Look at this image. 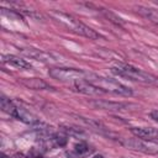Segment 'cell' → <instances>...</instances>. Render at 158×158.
I'll return each instance as SVG.
<instances>
[{
  "label": "cell",
  "instance_id": "6da1fadb",
  "mask_svg": "<svg viewBox=\"0 0 158 158\" xmlns=\"http://www.w3.org/2000/svg\"><path fill=\"white\" fill-rule=\"evenodd\" d=\"M86 81L94 84L95 86L101 89L104 93H114V94L121 95V96H132V94H133V91L128 86L123 85L122 83H120L112 78L98 75L94 73H88Z\"/></svg>",
  "mask_w": 158,
  "mask_h": 158
},
{
  "label": "cell",
  "instance_id": "7a4b0ae2",
  "mask_svg": "<svg viewBox=\"0 0 158 158\" xmlns=\"http://www.w3.org/2000/svg\"><path fill=\"white\" fill-rule=\"evenodd\" d=\"M111 72L117 74V75L128 78L133 81H138V83H142V84H146V85L158 86V77H156L151 73H147L144 70H141V69H138L133 65H130V64L118 63L116 67L111 68Z\"/></svg>",
  "mask_w": 158,
  "mask_h": 158
},
{
  "label": "cell",
  "instance_id": "3957f363",
  "mask_svg": "<svg viewBox=\"0 0 158 158\" xmlns=\"http://www.w3.org/2000/svg\"><path fill=\"white\" fill-rule=\"evenodd\" d=\"M54 15L57 16V19L63 22L65 26H68L72 31H74L75 33L78 35H81L84 37H88L89 40H96L99 38V35L93 30L90 28L89 26L84 25L83 22L78 21L77 19H74L73 16L70 15H67V14H63V12H54Z\"/></svg>",
  "mask_w": 158,
  "mask_h": 158
},
{
  "label": "cell",
  "instance_id": "277c9868",
  "mask_svg": "<svg viewBox=\"0 0 158 158\" xmlns=\"http://www.w3.org/2000/svg\"><path fill=\"white\" fill-rule=\"evenodd\" d=\"M48 74L59 81H69V83H75L78 80H86L88 72L75 69V68H63V67H56L51 68Z\"/></svg>",
  "mask_w": 158,
  "mask_h": 158
},
{
  "label": "cell",
  "instance_id": "5b68a950",
  "mask_svg": "<svg viewBox=\"0 0 158 158\" xmlns=\"http://www.w3.org/2000/svg\"><path fill=\"white\" fill-rule=\"evenodd\" d=\"M120 143L130 149H135L138 152H143L147 154H158V143L154 141H144L141 138H122Z\"/></svg>",
  "mask_w": 158,
  "mask_h": 158
},
{
  "label": "cell",
  "instance_id": "8992f818",
  "mask_svg": "<svg viewBox=\"0 0 158 158\" xmlns=\"http://www.w3.org/2000/svg\"><path fill=\"white\" fill-rule=\"evenodd\" d=\"M90 104L98 109L102 110H114V111H125L130 110L131 107H136L135 104L130 102H117V101H107V100H94Z\"/></svg>",
  "mask_w": 158,
  "mask_h": 158
},
{
  "label": "cell",
  "instance_id": "52a82bcc",
  "mask_svg": "<svg viewBox=\"0 0 158 158\" xmlns=\"http://www.w3.org/2000/svg\"><path fill=\"white\" fill-rule=\"evenodd\" d=\"M72 88L75 91L85 94V95H101V94H105L101 89H99L98 86H95L94 84H91V83H89L86 80H78V81L72 84Z\"/></svg>",
  "mask_w": 158,
  "mask_h": 158
},
{
  "label": "cell",
  "instance_id": "ba28073f",
  "mask_svg": "<svg viewBox=\"0 0 158 158\" xmlns=\"http://www.w3.org/2000/svg\"><path fill=\"white\" fill-rule=\"evenodd\" d=\"M131 132L135 137L144 141H157L158 128L154 127H131Z\"/></svg>",
  "mask_w": 158,
  "mask_h": 158
},
{
  "label": "cell",
  "instance_id": "9c48e42d",
  "mask_svg": "<svg viewBox=\"0 0 158 158\" xmlns=\"http://www.w3.org/2000/svg\"><path fill=\"white\" fill-rule=\"evenodd\" d=\"M2 62L7 63L17 69H31L32 68V65L27 60H25L21 57L14 56V54H2Z\"/></svg>",
  "mask_w": 158,
  "mask_h": 158
},
{
  "label": "cell",
  "instance_id": "30bf717a",
  "mask_svg": "<svg viewBox=\"0 0 158 158\" xmlns=\"http://www.w3.org/2000/svg\"><path fill=\"white\" fill-rule=\"evenodd\" d=\"M21 83L28 88V89H33V90H47V89H53L48 83H46L44 80L40 79V78H30V79H22Z\"/></svg>",
  "mask_w": 158,
  "mask_h": 158
},
{
  "label": "cell",
  "instance_id": "8fae6325",
  "mask_svg": "<svg viewBox=\"0 0 158 158\" xmlns=\"http://www.w3.org/2000/svg\"><path fill=\"white\" fill-rule=\"evenodd\" d=\"M14 117H16L17 120H20L25 123H28V125H33V123L38 122V118L33 114H31L30 111H27L22 107H19V106L16 107V112H15Z\"/></svg>",
  "mask_w": 158,
  "mask_h": 158
},
{
  "label": "cell",
  "instance_id": "7c38bea8",
  "mask_svg": "<svg viewBox=\"0 0 158 158\" xmlns=\"http://www.w3.org/2000/svg\"><path fill=\"white\" fill-rule=\"evenodd\" d=\"M136 11L141 16H143V17H146V19H148L152 22L158 25V10H154V9H151V7H146V6H137Z\"/></svg>",
  "mask_w": 158,
  "mask_h": 158
},
{
  "label": "cell",
  "instance_id": "4fadbf2b",
  "mask_svg": "<svg viewBox=\"0 0 158 158\" xmlns=\"http://www.w3.org/2000/svg\"><path fill=\"white\" fill-rule=\"evenodd\" d=\"M28 56L35 57L37 60H42V62H58V59H54L51 54L46 53V52H41L37 49H30V51H25Z\"/></svg>",
  "mask_w": 158,
  "mask_h": 158
},
{
  "label": "cell",
  "instance_id": "5bb4252c",
  "mask_svg": "<svg viewBox=\"0 0 158 158\" xmlns=\"http://www.w3.org/2000/svg\"><path fill=\"white\" fill-rule=\"evenodd\" d=\"M0 105H1L2 111H5L6 114H9V115H11V116H14V115H15V112H16V107H17V106H16V105L10 100V99H7L6 96L1 95Z\"/></svg>",
  "mask_w": 158,
  "mask_h": 158
},
{
  "label": "cell",
  "instance_id": "9a60e30c",
  "mask_svg": "<svg viewBox=\"0 0 158 158\" xmlns=\"http://www.w3.org/2000/svg\"><path fill=\"white\" fill-rule=\"evenodd\" d=\"M73 151H74V153H75L77 156L83 157V156H85V154L89 152V146H88L86 143H84V142H79V143H77V144L74 146Z\"/></svg>",
  "mask_w": 158,
  "mask_h": 158
},
{
  "label": "cell",
  "instance_id": "2e32d148",
  "mask_svg": "<svg viewBox=\"0 0 158 158\" xmlns=\"http://www.w3.org/2000/svg\"><path fill=\"white\" fill-rule=\"evenodd\" d=\"M104 12H105V15H106V17H107V19H111V21H112V22H115V23H117V25H122V23H123L122 19L117 17V16H116V15H114L112 12L106 11V10H104Z\"/></svg>",
  "mask_w": 158,
  "mask_h": 158
},
{
  "label": "cell",
  "instance_id": "e0dca14e",
  "mask_svg": "<svg viewBox=\"0 0 158 158\" xmlns=\"http://www.w3.org/2000/svg\"><path fill=\"white\" fill-rule=\"evenodd\" d=\"M151 118H153L156 122H158V110H153L151 114H149Z\"/></svg>",
  "mask_w": 158,
  "mask_h": 158
},
{
  "label": "cell",
  "instance_id": "ac0fdd59",
  "mask_svg": "<svg viewBox=\"0 0 158 158\" xmlns=\"http://www.w3.org/2000/svg\"><path fill=\"white\" fill-rule=\"evenodd\" d=\"M93 158H104V157H102L101 154H96V156H94Z\"/></svg>",
  "mask_w": 158,
  "mask_h": 158
}]
</instances>
